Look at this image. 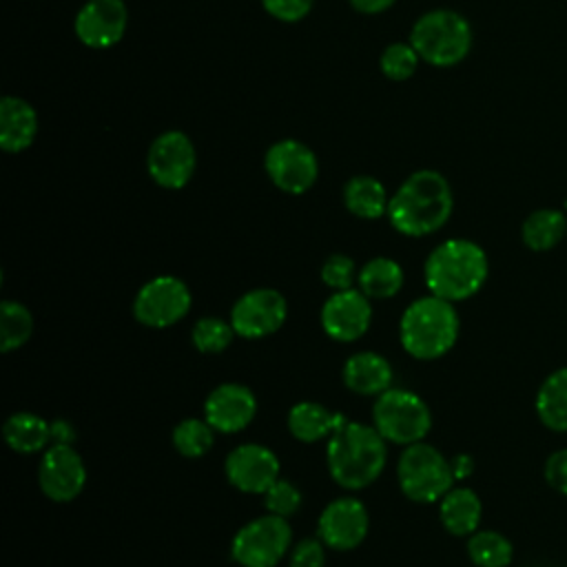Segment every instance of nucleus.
Returning a JSON list of instances; mask_svg holds the SVG:
<instances>
[{
    "mask_svg": "<svg viewBox=\"0 0 567 567\" xmlns=\"http://www.w3.org/2000/svg\"><path fill=\"white\" fill-rule=\"evenodd\" d=\"M419 60L421 58L410 42H392L383 49L379 66L385 78L401 82V80H408L414 75Z\"/></svg>",
    "mask_w": 567,
    "mask_h": 567,
    "instance_id": "32",
    "label": "nucleus"
},
{
    "mask_svg": "<svg viewBox=\"0 0 567 567\" xmlns=\"http://www.w3.org/2000/svg\"><path fill=\"white\" fill-rule=\"evenodd\" d=\"M261 496H264V505H266L268 514H275L281 518H290L301 507L299 487L292 481L281 478V476Z\"/></svg>",
    "mask_w": 567,
    "mask_h": 567,
    "instance_id": "33",
    "label": "nucleus"
},
{
    "mask_svg": "<svg viewBox=\"0 0 567 567\" xmlns=\"http://www.w3.org/2000/svg\"><path fill=\"white\" fill-rule=\"evenodd\" d=\"M38 135L35 109L16 95L0 100V148L7 153H20L33 144Z\"/></svg>",
    "mask_w": 567,
    "mask_h": 567,
    "instance_id": "20",
    "label": "nucleus"
},
{
    "mask_svg": "<svg viewBox=\"0 0 567 567\" xmlns=\"http://www.w3.org/2000/svg\"><path fill=\"white\" fill-rule=\"evenodd\" d=\"M461 330V319L452 301L436 295L414 299L399 319V341L419 361H434L447 354Z\"/></svg>",
    "mask_w": 567,
    "mask_h": 567,
    "instance_id": "4",
    "label": "nucleus"
},
{
    "mask_svg": "<svg viewBox=\"0 0 567 567\" xmlns=\"http://www.w3.org/2000/svg\"><path fill=\"white\" fill-rule=\"evenodd\" d=\"M567 235V217L558 208H538L529 213L520 226L523 244L534 252L556 248Z\"/></svg>",
    "mask_w": 567,
    "mask_h": 567,
    "instance_id": "26",
    "label": "nucleus"
},
{
    "mask_svg": "<svg viewBox=\"0 0 567 567\" xmlns=\"http://www.w3.org/2000/svg\"><path fill=\"white\" fill-rule=\"evenodd\" d=\"M268 179L288 195L310 190L319 177V159L310 146L299 140H279L264 155Z\"/></svg>",
    "mask_w": 567,
    "mask_h": 567,
    "instance_id": "10",
    "label": "nucleus"
},
{
    "mask_svg": "<svg viewBox=\"0 0 567 567\" xmlns=\"http://www.w3.org/2000/svg\"><path fill=\"white\" fill-rule=\"evenodd\" d=\"M396 481L405 498L423 505L439 503L456 483L450 458L425 441L403 447L396 461Z\"/></svg>",
    "mask_w": 567,
    "mask_h": 567,
    "instance_id": "6",
    "label": "nucleus"
},
{
    "mask_svg": "<svg viewBox=\"0 0 567 567\" xmlns=\"http://www.w3.org/2000/svg\"><path fill=\"white\" fill-rule=\"evenodd\" d=\"M51 445H73L75 443V427L66 419L49 421Z\"/></svg>",
    "mask_w": 567,
    "mask_h": 567,
    "instance_id": "38",
    "label": "nucleus"
},
{
    "mask_svg": "<svg viewBox=\"0 0 567 567\" xmlns=\"http://www.w3.org/2000/svg\"><path fill=\"white\" fill-rule=\"evenodd\" d=\"M321 281L334 292V290H348L354 288L357 277H359V268L354 264L352 257L343 255V252H334L330 255L319 270Z\"/></svg>",
    "mask_w": 567,
    "mask_h": 567,
    "instance_id": "34",
    "label": "nucleus"
},
{
    "mask_svg": "<svg viewBox=\"0 0 567 567\" xmlns=\"http://www.w3.org/2000/svg\"><path fill=\"white\" fill-rule=\"evenodd\" d=\"M257 414L255 392L235 381L215 385L204 401V419L221 434H235L246 430Z\"/></svg>",
    "mask_w": 567,
    "mask_h": 567,
    "instance_id": "18",
    "label": "nucleus"
},
{
    "mask_svg": "<svg viewBox=\"0 0 567 567\" xmlns=\"http://www.w3.org/2000/svg\"><path fill=\"white\" fill-rule=\"evenodd\" d=\"M343 204L359 219H379L388 213V190L372 175H354L343 186Z\"/></svg>",
    "mask_w": 567,
    "mask_h": 567,
    "instance_id": "25",
    "label": "nucleus"
},
{
    "mask_svg": "<svg viewBox=\"0 0 567 567\" xmlns=\"http://www.w3.org/2000/svg\"><path fill=\"white\" fill-rule=\"evenodd\" d=\"M565 567H567V565H565Z\"/></svg>",
    "mask_w": 567,
    "mask_h": 567,
    "instance_id": "41",
    "label": "nucleus"
},
{
    "mask_svg": "<svg viewBox=\"0 0 567 567\" xmlns=\"http://www.w3.org/2000/svg\"><path fill=\"white\" fill-rule=\"evenodd\" d=\"M33 334V315L31 310L13 299L0 303V350L13 352L22 348Z\"/></svg>",
    "mask_w": 567,
    "mask_h": 567,
    "instance_id": "29",
    "label": "nucleus"
},
{
    "mask_svg": "<svg viewBox=\"0 0 567 567\" xmlns=\"http://www.w3.org/2000/svg\"><path fill=\"white\" fill-rule=\"evenodd\" d=\"M290 567H326V545L321 538H301L288 556Z\"/></svg>",
    "mask_w": 567,
    "mask_h": 567,
    "instance_id": "35",
    "label": "nucleus"
},
{
    "mask_svg": "<svg viewBox=\"0 0 567 567\" xmlns=\"http://www.w3.org/2000/svg\"><path fill=\"white\" fill-rule=\"evenodd\" d=\"M128 9L124 0H86L73 22L78 40L89 49H111L126 31Z\"/></svg>",
    "mask_w": 567,
    "mask_h": 567,
    "instance_id": "17",
    "label": "nucleus"
},
{
    "mask_svg": "<svg viewBox=\"0 0 567 567\" xmlns=\"http://www.w3.org/2000/svg\"><path fill=\"white\" fill-rule=\"evenodd\" d=\"M403 268L390 257H372L359 268L357 288L370 299H390L403 288Z\"/></svg>",
    "mask_w": 567,
    "mask_h": 567,
    "instance_id": "27",
    "label": "nucleus"
},
{
    "mask_svg": "<svg viewBox=\"0 0 567 567\" xmlns=\"http://www.w3.org/2000/svg\"><path fill=\"white\" fill-rule=\"evenodd\" d=\"M467 556L476 567H507L514 558V545L501 532L476 529L467 536Z\"/></svg>",
    "mask_w": 567,
    "mask_h": 567,
    "instance_id": "28",
    "label": "nucleus"
},
{
    "mask_svg": "<svg viewBox=\"0 0 567 567\" xmlns=\"http://www.w3.org/2000/svg\"><path fill=\"white\" fill-rule=\"evenodd\" d=\"M38 485L53 503L78 498L86 485V465L73 445H49L38 463Z\"/></svg>",
    "mask_w": 567,
    "mask_h": 567,
    "instance_id": "13",
    "label": "nucleus"
},
{
    "mask_svg": "<svg viewBox=\"0 0 567 567\" xmlns=\"http://www.w3.org/2000/svg\"><path fill=\"white\" fill-rule=\"evenodd\" d=\"M288 317V301L275 288H252L237 297L230 308V326L241 339L275 334Z\"/></svg>",
    "mask_w": 567,
    "mask_h": 567,
    "instance_id": "11",
    "label": "nucleus"
},
{
    "mask_svg": "<svg viewBox=\"0 0 567 567\" xmlns=\"http://www.w3.org/2000/svg\"><path fill=\"white\" fill-rule=\"evenodd\" d=\"M4 443L18 454L44 452L51 445L49 421L35 412H13L2 425Z\"/></svg>",
    "mask_w": 567,
    "mask_h": 567,
    "instance_id": "23",
    "label": "nucleus"
},
{
    "mask_svg": "<svg viewBox=\"0 0 567 567\" xmlns=\"http://www.w3.org/2000/svg\"><path fill=\"white\" fill-rule=\"evenodd\" d=\"M370 529V514L354 496H339L330 501L317 520V536L334 551H350L359 547Z\"/></svg>",
    "mask_w": 567,
    "mask_h": 567,
    "instance_id": "14",
    "label": "nucleus"
},
{
    "mask_svg": "<svg viewBox=\"0 0 567 567\" xmlns=\"http://www.w3.org/2000/svg\"><path fill=\"white\" fill-rule=\"evenodd\" d=\"M452 463V474L456 481H465L474 472V458L470 454H456L450 458Z\"/></svg>",
    "mask_w": 567,
    "mask_h": 567,
    "instance_id": "40",
    "label": "nucleus"
},
{
    "mask_svg": "<svg viewBox=\"0 0 567 567\" xmlns=\"http://www.w3.org/2000/svg\"><path fill=\"white\" fill-rule=\"evenodd\" d=\"M472 40V27L461 13L452 9H432L412 24L408 42L423 62L445 69L467 58Z\"/></svg>",
    "mask_w": 567,
    "mask_h": 567,
    "instance_id": "5",
    "label": "nucleus"
},
{
    "mask_svg": "<svg viewBox=\"0 0 567 567\" xmlns=\"http://www.w3.org/2000/svg\"><path fill=\"white\" fill-rule=\"evenodd\" d=\"M277 454L261 443H241L224 461L228 483L244 494H264L279 478Z\"/></svg>",
    "mask_w": 567,
    "mask_h": 567,
    "instance_id": "16",
    "label": "nucleus"
},
{
    "mask_svg": "<svg viewBox=\"0 0 567 567\" xmlns=\"http://www.w3.org/2000/svg\"><path fill=\"white\" fill-rule=\"evenodd\" d=\"M439 518L447 534L472 536L483 518V503L470 487H452L439 501Z\"/></svg>",
    "mask_w": 567,
    "mask_h": 567,
    "instance_id": "22",
    "label": "nucleus"
},
{
    "mask_svg": "<svg viewBox=\"0 0 567 567\" xmlns=\"http://www.w3.org/2000/svg\"><path fill=\"white\" fill-rule=\"evenodd\" d=\"M348 419L341 412H332L317 401H299L288 410V432L301 443H317L328 439Z\"/></svg>",
    "mask_w": 567,
    "mask_h": 567,
    "instance_id": "21",
    "label": "nucleus"
},
{
    "mask_svg": "<svg viewBox=\"0 0 567 567\" xmlns=\"http://www.w3.org/2000/svg\"><path fill=\"white\" fill-rule=\"evenodd\" d=\"M315 0H261L264 9L281 22H299L312 9Z\"/></svg>",
    "mask_w": 567,
    "mask_h": 567,
    "instance_id": "36",
    "label": "nucleus"
},
{
    "mask_svg": "<svg viewBox=\"0 0 567 567\" xmlns=\"http://www.w3.org/2000/svg\"><path fill=\"white\" fill-rule=\"evenodd\" d=\"M323 332L339 343H352L361 339L372 323L370 297L359 288L334 290L319 310Z\"/></svg>",
    "mask_w": 567,
    "mask_h": 567,
    "instance_id": "15",
    "label": "nucleus"
},
{
    "mask_svg": "<svg viewBox=\"0 0 567 567\" xmlns=\"http://www.w3.org/2000/svg\"><path fill=\"white\" fill-rule=\"evenodd\" d=\"M489 261L485 250L463 237H452L432 248L423 264L425 288L452 303L474 297L487 281Z\"/></svg>",
    "mask_w": 567,
    "mask_h": 567,
    "instance_id": "3",
    "label": "nucleus"
},
{
    "mask_svg": "<svg viewBox=\"0 0 567 567\" xmlns=\"http://www.w3.org/2000/svg\"><path fill=\"white\" fill-rule=\"evenodd\" d=\"M197 166V153L190 137L182 131H164L157 135L146 155L151 179L168 190L184 188Z\"/></svg>",
    "mask_w": 567,
    "mask_h": 567,
    "instance_id": "12",
    "label": "nucleus"
},
{
    "mask_svg": "<svg viewBox=\"0 0 567 567\" xmlns=\"http://www.w3.org/2000/svg\"><path fill=\"white\" fill-rule=\"evenodd\" d=\"M350 7L359 13L365 16H374V13H383L385 9H390L396 0H348Z\"/></svg>",
    "mask_w": 567,
    "mask_h": 567,
    "instance_id": "39",
    "label": "nucleus"
},
{
    "mask_svg": "<svg viewBox=\"0 0 567 567\" xmlns=\"http://www.w3.org/2000/svg\"><path fill=\"white\" fill-rule=\"evenodd\" d=\"M536 416L551 432H567V365L549 372L536 392Z\"/></svg>",
    "mask_w": 567,
    "mask_h": 567,
    "instance_id": "24",
    "label": "nucleus"
},
{
    "mask_svg": "<svg viewBox=\"0 0 567 567\" xmlns=\"http://www.w3.org/2000/svg\"><path fill=\"white\" fill-rule=\"evenodd\" d=\"M233 337H235V330H233L230 321H226L221 317H202L195 321V326L190 330V341H193L195 350H199L204 354L224 352L233 343Z\"/></svg>",
    "mask_w": 567,
    "mask_h": 567,
    "instance_id": "31",
    "label": "nucleus"
},
{
    "mask_svg": "<svg viewBox=\"0 0 567 567\" xmlns=\"http://www.w3.org/2000/svg\"><path fill=\"white\" fill-rule=\"evenodd\" d=\"M388 441L374 425L346 421L328 436L326 465L330 478L348 489L359 492L372 485L385 470Z\"/></svg>",
    "mask_w": 567,
    "mask_h": 567,
    "instance_id": "2",
    "label": "nucleus"
},
{
    "mask_svg": "<svg viewBox=\"0 0 567 567\" xmlns=\"http://www.w3.org/2000/svg\"><path fill=\"white\" fill-rule=\"evenodd\" d=\"M341 379H343L346 388L354 394L379 396L381 392L392 388L394 370L383 354L372 352V350H361L346 359Z\"/></svg>",
    "mask_w": 567,
    "mask_h": 567,
    "instance_id": "19",
    "label": "nucleus"
},
{
    "mask_svg": "<svg viewBox=\"0 0 567 567\" xmlns=\"http://www.w3.org/2000/svg\"><path fill=\"white\" fill-rule=\"evenodd\" d=\"M372 425L388 443L405 447L425 441L432 430V412L416 392L388 388L372 403Z\"/></svg>",
    "mask_w": 567,
    "mask_h": 567,
    "instance_id": "7",
    "label": "nucleus"
},
{
    "mask_svg": "<svg viewBox=\"0 0 567 567\" xmlns=\"http://www.w3.org/2000/svg\"><path fill=\"white\" fill-rule=\"evenodd\" d=\"M454 210V195L450 182L432 168L414 171L390 195L388 213L390 226L405 237H425L441 230Z\"/></svg>",
    "mask_w": 567,
    "mask_h": 567,
    "instance_id": "1",
    "label": "nucleus"
},
{
    "mask_svg": "<svg viewBox=\"0 0 567 567\" xmlns=\"http://www.w3.org/2000/svg\"><path fill=\"white\" fill-rule=\"evenodd\" d=\"M193 306L190 288L175 275H157L142 284L133 299V317L146 328H171L182 321Z\"/></svg>",
    "mask_w": 567,
    "mask_h": 567,
    "instance_id": "9",
    "label": "nucleus"
},
{
    "mask_svg": "<svg viewBox=\"0 0 567 567\" xmlns=\"http://www.w3.org/2000/svg\"><path fill=\"white\" fill-rule=\"evenodd\" d=\"M292 547L288 518L264 514L241 525L230 540V558L241 567H277Z\"/></svg>",
    "mask_w": 567,
    "mask_h": 567,
    "instance_id": "8",
    "label": "nucleus"
},
{
    "mask_svg": "<svg viewBox=\"0 0 567 567\" xmlns=\"http://www.w3.org/2000/svg\"><path fill=\"white\" fill-rule=\"evenodd\" d=\"M173 447L186 458H202L210 452L215 443V427L206 419L186 416L182 419L171 434Z\"/></svg>",
    "mask_w": 567,
    "mask_h": 567,
    "instance_id": "30",
    "label": "nucleus"
},
{
    "mask_svg": "<svg viewBox=\"0 0 567 567\" xmlns=\"http://www.w3.org/2000/svg\"><path fill=\"white\" fill-rule=\"evenodd\" d=\"M543 474H545L547 485H549L554 492L567 496V447L556 450V452H551V454L547 456Z\"/></svg>",
    "mask_w": 567,
    "mask_h": 567,
    "instance_id": "37",
    "label": "nucleus"
}]
</instances>
